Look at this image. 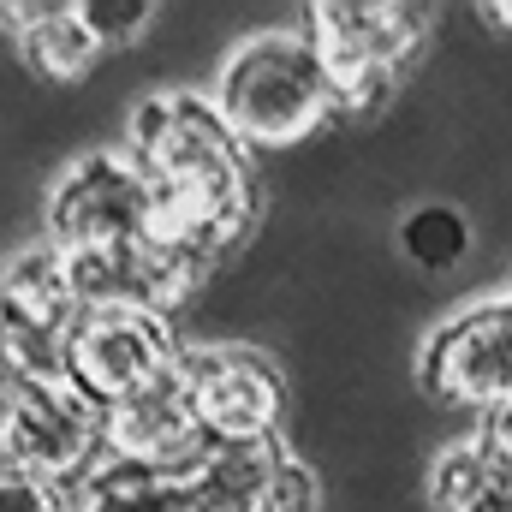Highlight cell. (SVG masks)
Segmentation results:
<instances>
[{
    "instance_id": "6da1fadb",
    "label": "cell",
    "mask_w": 512,
    "mask_h": 512,
    "mask_svg": "<svg viewBox=\"0 0 512 512\" xmlns=\"http://www.w3.org/2000/svg\"><path fill=\"white\" fill-rule=\"evenodd\" d=\"M131 161L143 167L155 209L149 245L185 262L197 280L239 251L251 233V173L245 143L203 96H149L131 120Z\"/></svg>"
},
{
    "instance_id": "7a4b0ae2",
    "label": "cell",
    "mask_w": 512,
    "mask_h": 512,
    "mask_svg": "<svg viewBox=\"0 0 512 512\" xmlns=\"http://www.w3.org/2000/svg\"><path fill=\"white\" fill-rule=\"evenodd\" d=\"M215 108L251 149L298 143L340 114L334 78L310 42V30H262L227 54L215 72Z\"/></svg>"
},
{
    "instance_id": "3957f363",
    "label": "cell",
    "mask_w": 512,
    "mask_h": 512,
    "mask_svg": "<svg viewBox=\"0 0 512 512\" xmlns=\"http://www.w3.org/2000/svg\"><path fill=\"white\" fill-rule=\"evenodd\" d=\"M310 42L334 78L340 114L358 120L382 108L405 60L423 48V12L399 0H322L310 6Z\"/></svg>"
},
{
    "instance_id": "277c9868",
    "label": "cell",
    "mask_w": 512,
    "mask_h": 512,
    "mask_svg": "<svg viewBox=\"0 0 512 512\" xmlns=\"http://www.w3.org/2000/svg\"><path fill=\"white\" fill-rule=\"evenodd\" d=\"M6 465L30 471L42 483H90V471L108 459L102 411L66 382V376H6Z\"/></svg>"
},
{
    "instance_id": "5b68a950",
    "label": "cell",
    "mask_w": 512,
    "mask_h": 512,
    "mask_svg": "<svg viewBox=\"0 0 512 512\" xmlns=\"http://www.w3.org/2000/svg\"><path fill=\"white\" fill-rule=\"evenodd\" d=\"M179 346L167 316L155 310H84L72 340H66V364L60 376L78 387L96 411H114L149 387L179 376Z\"/></svg>"
},
{
    "instance_id": "8992f818",
    "label": "cell",
    "mask_w": 512,
    "mask_h": 512,
    "mask_svg": "<svg viewBox=\"0 0 512 512\" xmlns=\"http://www.w3.org/2000/svg\"><path fill=\"white\" fill-rule=\"evenodd\" d=\"M155 191L143 167L126 155H84L78 167L60 173L48 191V245L60 256H102L126 251L149 233Z\"/></svg>"
},
{
    "instance_id": "52a82bcc",
    "label": "cell",
    "mask_w": 512,
    "mask_h": 512,
    "mask_svg": "<svg viewBox=\"0 0 512 512\" xmlns=\"http://www.w3.org/2000/svg\"><path fill=\"white\" fill-rule=\"evenodd\" d=\"M417 382L429 399L501 411L512 405V298L471 304L465 316L441 322L417 358Z\"/></svg>"
},
{
    "instance_id": "ba28073f",
    "label": "cell",
    "mask_w": 512,
    "mask_h": 512,
    "mask_svg": "<svg viewBox=\"0 0 512 512\" xmlns=\"http://www.w3.org/2000/svg\"><path fill=\"white\" fill-rule=\"evenodd\" d=\"M78 316L84 304L66 256L54 245L18 251L6 262V376H60Z\"/></svg>"
},
{
    "instance_id": "9c48e42d",
    "label": "cell",
    "mask_w": 512,
    "mask_h": 512,
    "mask_svg": "<svg viewBox=\"0 0 512 512\" xmlns=\"http://www.w3.org/2000/svg\"><path fill=\"white\" fill-rule=\"evenodd\" d=\"M179 387L209 441H268L286 411L280 370L251 346H197L179 358Z\"/></svg>"
},
{
    "instance_id": "30bf717a",
    "label": "cell",
    "mask_w": 512,
    "mask_h": 512,
    "mask_svg": "<svg viewBox=\"0 0 512 512\" xmlns=\"http://www.w3.org/2000/svg\"><path fill=\"white\" fill-rule=\"evenodd\" d=\"M197 512H316V477L268 441H215V453L185 477Z\"/></svg>"
},
{
    "instance_id": "8fae6325",
    "label": "cell",
    "mask_w": 512,
    "mask_h": 512,
    "mask_svg": "<svg viewBox=\"0 0 512 512\" xmlns=\"http://www.w3.org/2000/svg\"><path fill=\"white\" fill-rule=\"evenodd\" d=\"M102 435H108V459H126V465L161 471V477H191L215 453V441L197 423L179 376L126 399V405H114V411H102Z\"/></svg>"
},
{
    "instance_id": "7c38bea8",
    "label": "cell",
    "mask_w": 512,
    "mask_h": 512,
    "mask_svg": "<svg viewBox=\"0 0 512 512\" xmlns=\"http://www.w3.org/2000/svg\"><path fill=\"white\" fill-rule=\"evenodd\" d=\"M6 18H12V30H18L24 60H30L36 72H48V78H84V72L96 66V54H102L96 30H90V18H84V0H78V6H72V0H24V6L12 0Z\"/></svg>"
},
{
    "instance_id": "4fadbf2b",
    "label": "cell",
    "mask_w": 512,
    "mask_h": 512,
    "mask_svg": "<svg viewBox=\"0 0 512 512\" xmlns=\"http://www.w3.org/2000/svg\"><path fill=\"white\" fill-rule=\"evenodd\" d=\"M435 512H512V471L495 465L477 441H459L429 471Z\"/></svg>"
},
{
    "instance_id": "5bb4252c",
    "label": "cell",
    "mask_w": 512,
    "mask_h": 512,
    "mask_svg": "<svg viewBox=\"0 0 512 512\" xmlns=\"http://www.w3.org/2000/svg\"><path fill=\"white\" fill-rule=\"evenodd\" d=\"M78 512H197L185 477H161V471H143L126 459H102L84 483V501Z\"/></svg>"
},
{
    "instance_id": "9a60e30c",
    "label": "cell",
    "mask_w": 512,
    "mask_h": 512,
    "mask_svg": "<svg viewBox=\"0 0 512 512\" xmlns=\"http://www.w3.org/2000/svg\"><path fill=\"white\" fill-rule=\"evenodd\" d=\"M399 251L411 256L417 268L441 274V268L465 262V251H471V221H465L453 203H423V209L405 215V227H399Z\"/></svg>"
},
{
    "instance_id": "2e32d148",
    "label": "cell",
    "mask_w": 512,
    "mask_h": 512,
    "mask_svg": "<svg viewBox=\"0 0 512 512\" xmlns=\"http://www.w3.org/2000/svg\"><path fill=\"white\" fill-rule=\"evenodd\" d=\"M84 18L102 48H120V42H137V30L149 24V0H84Z\"/></svg>"
},
{
    "instance_id": "e0dca14e",
    "label": "cell",
    "mask_w": 512,
    "mask_h": 512,
    "mask_svg": "<svg viewBox=\"0 0 512 512\" xmlns=\"http://www.w3.org/2000/svg\"><path fill=\"white\" fill-rule=\"evenodd\" d=\"M0 512H66V495L30 471H0Z\"/></svg>"
},
{
    "instance_id": "ac0fdd59",
    "label": "cell",
    "mask_w": 512,
    "mask_h": 512,
    "mask_svg": "<svg viewBox=\"0 0 512 512\" xmlns=\"http://www.w3.org/2000/svg\"><path fill=\"white\" fill-rule=\"evenodd\" d=\"M495 465H507L512 471V405H501V411H483V423H477V435H471Z\"/></svg>"
},
{
    "instance_id": "d6986e66",
    "label": "cell",
    "mask_w": 512,
    "mask_h": 512,
    "mask_svg": "<svg viewBox=\"0 0 512 512\" xmlns=\"http://www.w3.org/2000/svg\"><path fill=\"white\" fill-rule=\"evenodd\" d=\"M483 18H495V24H507V30H512V0H489V6H483Z\"/></svg>"
}]
</instances>
